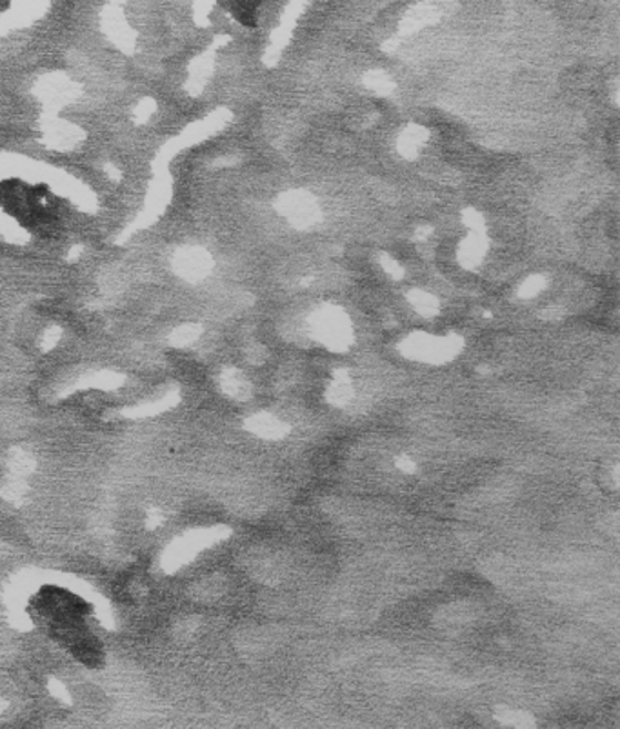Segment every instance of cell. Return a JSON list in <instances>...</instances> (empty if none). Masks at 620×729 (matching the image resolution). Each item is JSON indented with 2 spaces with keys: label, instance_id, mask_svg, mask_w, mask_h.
<instances>
[{
  "label": "cell",
  "instance_id": "obj_1",
  "mask_svg": "<svg viewBox=\"0 0 620 729\" xmlns=\"http://www.w3.org/2000/svg\"><path fill=\"white\" fill-rule=\"evenodd\" d=\"M0 206L11 217L17 218L24 228L42 232L46 235L56 224L55 198L48 186L28 188L21 181H4L0 183Z\"/></svg>",
  "mask_w": 620,
  "mask_h": 729
},
{
  "label": "cell",
  "instance_id": "obj_2",
  "mask_svg": "<svg viewBox=\"0 0 620 729\" xmlns=\"http://www.w3.org/2000/svg\"><path fill=\"white\" fill-rule=\"evenodd\" d=\"M246 428L255 435L268 439V441H280L290 433V425L271 413H259V415L251 417L246 422Z\"/></svg>",
  "mask_w": 620,
  "mask_h": 729
},
{
  "label": "cell",
  "instance_id": "obj_3",
  "mask_svg": "<svg viewBox=\"0 0 620 729\" xmlns=\"http://www.w3.org/2000/svg\"><path fill=\"white\" fill-rule=\"evenodd\" d=\"M260 0H220V4L242 25L254 28L257 24V4Z\"/></svg>",
  "mask_w": 620,
  "mask_h": 729
},
{
  "label": "cell",
  "instance_id": "obj_4",
  "mask_svg": "<svg viewBox=\"0 0 620 729\" xmlns=\"http://www.w3.org/2000/svg\"><path fill=\"white\" fill-rule=\"evenodd\" d=\"M495 719L503 726L509 728H534L535 719L531 715L520 709L497 708L495 709Z\"/></svg>",
  "mask_w": 620,
  "mask_h": 729
},
{
  "label": "cell",
  "instance_id": "obj_5",
  "mask_svg": "<svg viewBox=\"0 0 620 729\" xmlns=\"http://www.w3.org/2000/svg\"><path fill=\"white\" fill-rule=\"evenodd\" d=\"M351 397H353V390H351L348 382H335L328 390V400H330L333 405H347L350 402Z\"/></svg>",
  "mask_w": 620,
  "mask_h": 729
},
{
  "label": "cell",
  "instance_id": "obj_6",
  "mask_svg": "<svg viewBox=\"0 0 620 729\" xmlns=\"http://www.w3.org/2000/svg\"><path fill=\"white\" fill-rule=\"evenodd\" d=\"M395 464H397V468L402 471V473H410V475H412V473L417 471V464H415L412 459H407V456H399Z\"/></svg>",
  "mask_w": 620,
  "mask_h": 729
},
{
  "label": "cell",
  "instance_id": "obj_7",
  "mask_svg": "<svg viewBox=\"0 0 620 729\" xmlns=\"http://www.w3.org/2000/svg\"><path fill=\"white\" fill-rule=\"evenodd\" d=\"M8 6H10V0H0V13H2V11H6V8H8Z\"/></svg>",
  "mask_w": 620,
  "mask_h": 729
}]
</instances>
